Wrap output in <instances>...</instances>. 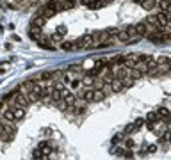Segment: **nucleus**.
Here are the masks:
<instances>
[{
  "mask_svg": "<svg viewBox=\"0 0 171 160\" xmlns=\"http://www.w3.org/2000/svg\"><path fill=\"white\" fill-rule=\"evenodd\" d=\"M91 44H93V34H86L77 39L75 48H91Z\"/></svg>",
  "mask_w": 171,
  "mask_h": 160,
  "instance_id": "f257e3e1",
  "label": "nucleus"
},
{
  "mask_svg": "<svg viewBox=\"0 0 171 160\" xmlns=\"http://www.w3.org/2000/svg\"><path fill=\"white\" fill-rule=\"evenodd\" d=\"M11 110H13V114H14V121H21L23 117H25V108L23 107H20V105H13L11 103Z\"/></svg>",
  "mask_w": 171,
  "mask_h": 160,
  "instance_id": "f03ea898",
  "label": "nucleus"
},
{
  "mask_svg": "<svg viewBox=\"0 0 171 160\" xmlns=\"http://www.w3.org/2000/svg\"><path fill=\"white\" fill-rule=\"evenodd\" d=\"M137 57H139V53H130V55H125V61H123V66H127V68H136V64H137Z\"/></svg>",
  "mask_w": 171,
  "mask_h": 160,
  "instance_id": "7ed1b4c3",
  "label": "nucleus"
},
{
  "mask_svg": "<svg viewBox=\"0 0 171 160\" xmlns=\"http://www.w3.org/2000/svg\"><path fill=\"white\" fill-rule=\"evenodd\" d=\"M155 18H157V23H159V27H162V29L169 25V18H168V12H164V11L157 12V14H155Z\"/></svg>",
  "mask_w": 171,
  "mask_h": 160,
  "instance_id": "20e7f679",
  "label": "nucleus"
},
{
  "mask_svg": "<svg viewBox=\"0 0 171 160\" xmlns=\"http://www.w3.org/2000/svg\"><path fill=\"white\" fill-rule=\"evenodd\" d=\"M109 85H111L112 93H121V91L125 89V87H123V82H121V78H116V76H114L111 82H109Z\"/></svg>",
  "mask_w": 171,
  "mask_h": 160,
  "instance_id": "39448f33",
  "label": "nucleus"
},
{
  "mask_svg": "<svg viewBox=\"0 0 171 160\" xmlns=\"http://www.w3.org/2000/svg\"><path fill=\"white\" fill-rule=\"evenodd\" d=\"M114 76H116V78H127V76H130V68H127V66H123V64H121L120 68L116 69Z\"/></svg>",
  "mask_w": 171,
  "mask_h": 160,
  "instance_id": "423d86ee",
  "label": "nucleus"
},
{
  "mask_svg": "<svg viewBox=\"0 0 171 160\" xmlns=\"http://www.w3.org/2000/svg\"><path fill=\"white\" fill-rule=\"evenodd\" d=\"M77 98L82 101H93V89H82Z\"/></svg>",
  "mask_w": 171,
  "mask_h": 160,
  "instance_id": "0eeeda50",
  "label": "nucleus"
},
{
  "mask_svg": "<svg viewBox=\"0 0 171 160\" xmlns=\"http://www.w3.org/2000/svg\"><path fill=\"white\" fill-rule=\"evenodd\" d=\"M107 98V93L103 89H93V101H103Z\"/></svg>",
  "mask_w": 171,
  "mask_h": 160,
  "instance_id": "6e6552de",
  "label": "nucleus"
},
{
  "mask_svg": "<svg viewBox=\"0 0 171 160\" xmlns=\"http://www.w3.org/2000/svg\"><path fill=\"white\" fill-rule=\"evenodd\" d=\"M134 29H136V34H137V36L144 37V34L148 32V25H146L144 21H141V23H136V25H134Z\"/></svg>",
  "mask_w": 171,
  "mask_h": 160,
  "instance_id": "1a4fd4ad",
  "label": "nucleus"
},
{
  "mask_svg": "<svg viewBox=\"0 0 171 160\" xmlns=\"http://www.w3.org/2000/svg\"><path fill=\"white\" fill-rule=\"evenodd\" d=\"M116 39H118L120 43H127V44H128L130 36H128V32H127V30H118V32H116Z\"/></svg>",
  "mask_w": 171,
  "mask_h": 160,
  "instance_id": "9d476101",
  "label": "nucleus"
},
{
  "mask_svg": "<svg viewBox=\"0 0 171 160\" xmlns=\"http://www.w3.org/2000/svg\"><path fill=\"white\" fill-rule=\"evenodd\" d=\"M155 64L161 66V68H166V66H169V64H171V59L168 57V55H161V57L155 59Z\"/></svg>",
  "mask_w": 171,
  "mask_h": 160,
  "instance_id": "9b49d317",
  "label": "nucleus"
},
{
  "mask_svg": "<svg viewBox=\"0 0 171 160\" xmlns=\"http://www.w3.org/2000/svg\"><path fill=\"white\" fill-rule=\"evenodd\" d=\"M144 23H146L148 27H153V30H155V29H159V23H157L155 14H148V16L144 18Z\"/></svg>",
  "mask_w": 171,
  "mask_h": 160,
  "instance_id": "f8f14e48",
  "label": "nucleus"
},
{
  "mask_svg": "<svg viewBox=\"0 0 171 160\" xmlns=\"http://www.w3.org/2000/svg\"><path fill=\"white\" fill-rule=\"evenodd\" d=\"M144 121H146V123H153V125H155L157 121H161V116H159L155 110H151V112H148V114H146Z\"/></svg>",
  "mask_w": 171,
  "mask_h": 160,
  "instance_id": "ddd939ff",
  "label": "nucleus"
},
{
  "mask_svg": "<svg viewBox=\"0 0 171 160\" xmlns=\"http://www.w3.org/2000/svg\"><path fill=\"white\" fill-rule=\"evenodd\" d=\"M141 5L144 11H153L157 7V0H141Z\"/></svg>",
  "mask_w": 171,
  "mask_h": 160,
  "instance_id": "4468645a",
  "label": "nucleus"
},
{
  "mask_svg": "<svg viewBox=\"0 0 171 160\" xmlns=\"http://www.w3.org/2000/svg\"><path fill=\"white\" fill-rule=\"evenodd\" d=\"M157 5H159V9L161 11L169 12L171 11V0H157Z\"/></svg>",
  "mask_w": 171,
  "mask_h": 160,
  "instance_id": "2eb2a0df",
  "label": "nucleus"
},
{
  "mask_svg": "<svg viewBox=\"0 0 171 160\" xmlns=\"http://www.w3.org/2000/svg\"><path fill=\"white\" fill-rule=\"evenodd\" d=\"M2 117L7 121V123H14V114H13V110H11V107H7L6 110H2Z\"/></svg>",
  "mask_w": 171,
  "mask_h": 160,
  "instance_id": "dca6fc26",
  "label": "nucleus"
},
{
  "mask_svg": "<svg viewBox=\"0 0 171 160\" xmlns=\"http://www.w3.org/2000/svg\"><path fill=\"white\" fill-rule=\"evenodd\" d=\"M143 76H144V71H143V69H139V68H132L130 69V78H134V80H141Z\"/></svg>",
  "mask_w": 171,
  "mask_h": 160,
  "instance_id": "f3484780",
  "label": "nucleus"
},
{
  "mask_svg": "<svg viewBox=\"0 0 171 160\" xmlns=\"http://www.w3.org/2000/svg\"><path fill=\"white\" fill-rule=\"evenodd\" d=\"M29 36L32 39H39L41 37V27H36V25H32L29 30Z\"/></svg>",
  "mask_w": 171,
  "mask_h": 160,
  "instance_id": "a211bd4d",
  "label": "nucleus"
},
{
  "mask_svg": "<svg viewBox=\"0 0 171 160\" xmlns=\"http://www.w3.org/2000/svg\"><path fill=\"white\" fill-rule=\"evenodd\" d=\"M45 23H46V18L41 16V14L38 16V18H34V21H32V25H36V27H43Z\"/></svg>",
  "mask_w": 171,
  "mask_h": 160,
  "instance_id": "6ab92c4d",
  "label": "nucleus"
},
{
  "mask_svg": "<svg viewBox=\"0 0 171 160\" xmlns=\"http://www.w3.org/2000/svg\"><path fill=\"white\" fill-rule=\"evenodd\" d=\"M80 82H84V85H86V87H91V85H93V82H95V76H91V75L86 73V76L82 78Z\"/></svg>",
  "mask_w": 171,
  "mask_h": 160,
  "instance_id": "aec40b11",
  "label": "nucleus"
},
{
  "mask_svg": "<svg viewBox=\"0 0 171 160\" xmlns=\"http://www.w3.org/2000/svg\"><path fill=\"white\" fill-rule=\"evenodd\" d=\"M155 112H157V114L161 116V119H162V117H166V116H169V114H171V112H169V108H166V107H159V108L155 110Z\"/></svg>",
  "mask_w": 171,
  "mask_h": 160,
  "instance_id": "412c9836",
  "label": "nucleus"
},
{
  "mask_svg": "<svg viewBox=\"0 0 171 160\" xmlns=\"http://www.w3.org/2000/svg\"><path fill=\"white\" fill-rule=\"evenodd\" d=\"M121 82H123V87H132V85L136 84V80H134V78H130V76L121 78Z\"/></svg>",
  "mask_w": 171,
  "mask_h": 160,
  "instance_id": "4be33fe9",
  "label": "nucleus"
},
{
  "mask_svg": "<svg viewBox=\"0 0 171 160\" xmlns=\"http://www.w3.org/2000/svg\"><path fill=\"white\" fill-rule=\"evenodd\" d=\"M61 46H62V50H64V52H70V50L75 48V44H73V43H68V41H64Z\"/></svg>",
  "mask_w": 171,
  "mask_h": 160,
  "instance_id": "5701e85b",
  "label": "nucleus"
},
{
  "mask_svg": "<svg viewBox=\"0 0 171 160\" xmlns=\"http://www.w3.org/2000/svg\"><path fill=\"white\" fill-rule=\"evenodd\" d=\"M48 39H50L52 43H61V39H62V36H61V34H57V32H54V34H52V36L48 37Z\"/></svg>",
  "mask_w": 171,
  "mask_h": 160,
  "instance_id": "b1692460",
  "label": "nucleus"
},
{
  "mask_svg": "<svg viewBox=\"0 0 171 160\" xmlns=\"http://www.w3.org/2000/svg\"><path fill=\"white\" fill-rule=\"evenodd\" d=\"M143 125H146L144 117H141V119H137V121L134 123V130H139V128H143Z\"/></svg>",
  "mask_w": 171,
  "mask_h": 160,
  "instance_id": "393cba45",
  "label": "nucleus"
},
{
  "mask_svg": "<svg viewBox=\"0 0 171 160\" xmlns=\"http://www.w3.org/2000/svg\"><path fill=\"white\" fill-rule=\"evenodd\" d=\"M134 132H136V130H134V123H132V125H127L125 130H123V133H125V135H130V133H134Z\"/></svg>",
  "mask_w": 171,
  "mask_h": 160,
  "instance_id": "a878e982",
  "label": "nucleus"
},
{
  "mask_svg": "<svg viewBox=\"0 0 171 160\" xmlns=\"http://www.w3.org/2000/svg\"><path fill=\"white\" fill-rule=\"evenodd\" d=\"M32 158H45V155L41 153V149L38 148V149H34L32 151Z\"/></svg>",
  "mask_w": 171,
  "mask_h": 160,
  "instance_id": "bb28decb",
  "label": "nucleus"
},
{
  "mask_svg": "<svg viewBox=\"0 0 171 160\" xmlns=\"http://www.w3.org/2000/svg\"><path fill=\"white\" fill-rule=\"evenodd\" d=\"M71 78H73V76L70 75V71L62 73V82H64V84H70V82H71Z\"/></svg>",
  "mask_w": 171,
  "mask_h": 160,
  "instance_id": "cd10ccee",
  "label": "nucleus"
},
{
  "mask_svg": "<svg viewBox=\"0 0 171 160\" xmlns=\"http://www.w3.org/2000/svg\"><path fill=\"white\" fill-rule=\"evenodd\" d=\"M123 137H125V133H118V135H114V137H112V144H118V142H121V140H123Z\"/></svg>",
  "mask_w": 171,
  "mask_h": 160,
  "instance_id": "c85d7f7f",
  "label": "nucleus"
},
{
  "mask_svg": "<svg viewBox=\"0 0 171 160\" xmlns=\"http://www.w3.org/2000/svg\"><path fill=\"white\" fill-rule=\"evenodd\" d=\"M70 85L73 87V89H79V87H80V80H79V78H71Z\"/></svg>",
  "mask_w": 171,
  "mask_h": 160,
  "instance_id": "c756f323",
  "label": "nucleus"
},
{
  "mask_svg": "<svg viewBox=\"0 0 171 160\" xmlns=\"http://www.w3.org/2000/svg\"><path fill=\"white\" fill-rule=\"evenodd\" d=\"M125 30L128 32V36H130V37H134V36H137V34H136V29H134V25H128V27H127Z\"/></svg>",
  "mask_w": 171,
  "mask_h": 160,
  "instance_id": "7c9ffc66",
  "label": "nucleus"
},
{
  "mask_svg": "<svg viewBox=\"0 0 171 160\" xmlns=\"http://www.w3.org/2000/svg\"><path fill=\"white\" fill-rule=\"evenodd\" d=\"M66 32H68V29H66V25H59V27H57V34H61V36H64Z\"/></svg>",
  "mask_w": 171,
  "mask_h": 160,
  "instance_id": "2f4dec72",
  "label": "nucleus"
},
{
  "mask_svg": "<svg viewBox=\"0 0 171 160\" xmlns=\"http://www.w3.org/2000/svg\"><path fill=\"white\" fill-rule=\"evenodd\" d=\"M54 89L62 91V89H64V82H55V80H54Z\"/></svg>",
  "mask_w": 171,
  "mask_h": 160,
  "instance_id": "473e14b6",
  "label": "nucleus"
},
{
  "mask_svg": "<svg viewBox=\"0 0 171 160\" xmlns=\"http://www.w3.org/2000/svg\"><path fill=\"white\" fill-rule=\"evenodd\" d=\"M125 146H127V149H132L134 148V140H132V139H125Z\"/></svg>",
  "mask_w": 171,
  "mask_h": 160,
  "instance_id": "72a5a7b5",
  "label": "nucleus"
},
{
  "mask_svg": "<svg viewBox=\"0 0 171 160\" xmlns=\"http://www.w3.org/2000/svg\"><path fill=\"white\" fill-rule=\"evenodd\" d=\"M150 153H157V146H155V144L148 146V149H146V155H150Z\"/></svg>",
  "mask_w": 171,
  "mask_h": 160,
  "instance_id": "f704fd0d",
  "label": "nucleus"
},
{
  "mask_svg": "<svg viewBox=\"0 0 171 160\" xmlns=\"http://www.w3.org/2000/svg\"><path fill=\"white\" fill-rule=\"evenodd\" d=\"M114 155H116V157H123V155H125V149H123V148H118L116 151H114Z\"/></svg>",
  "mask_w": 171,
  "mask_h": 160,
  "instance_id": "c9c22d12",
  "label": "nucleus"
},
{
  "mask_svg": "<svg viewBox=\"0 0 171 160\" xmlns=\"http://www.w3.org/2000/svg\"><path fill=\"white\" fill-rule=\"evenodd\" d=\"M134 157V153H132L130 149H125V155H123V158H132Z\"/></svg>",
  "mask_w": 171,
  "mask_h": 160,
  "instance_id": "e433bc0d",
  "label": "nucleus"
},
{
  "mask_svg": "<svg viewBox=\"0 0 171 160\" xmlns=\"http://www.w3.org/2000/svg\"><path fill=\"white\" fill-rule=\"evenodd\" d=\"M6 69H7V64H6V62H4V64H0V73H4Z\"/></svg>",
  "mask_w": 171,
  "mask_h": 160,
  "instance_id": "4c0bfd02",
  "label": "nucleus"
},
{
  "mask_svg": "<svg viewBox=\"0 0 171 160\" xmlns=\"http://www.w3.org/2000/svg\"><path fill=\"white\" fill-rule=\"evenodd\" d=\"M11 39H13V41H16V43H20V41H21V37H20V36H16V34H14V36H13Z\"/></svg>",
  "mask_w": 171,
  "mask_h": 160,
  "instance_id": "58836bf2",
  "label": "nucleus"
},
{
  "mask_svg": "<svg viewBox=\"0 0 171 160\" xmlns=\"http://www.w3.org/2000/svg\"><path fill=\"white\" fill-rule=\"evenodd\" d=\"M2 108H4V100H2V101H0V110H2Z\"/></svg>",
  "mask_w": 171,
  "mask_h": 160,
  "instance_id": "ea45409f",
  "label": "nucleus"
},
{
  "mask_svg": "<svg viewBox=\"0 0 171 160\" xmlns=\"http://www.w3.org/2000/svg\"><path fill=\"white\" fill-rule=\"evenodd\" d=\"M13 2H16V4H21V2H25V0H13Z\"/></svg>",
  "mask_w": 171,
  "mask_h": 160,
  "instance_id": "a19ab883",
  "label": "nucleus"
},
{
  "mask_svg": "<svg viewBox=\"0 0 171 160\" xmlns=\"http://www.w3.org/2000/svg\"><path fill=\"white\" fill-rule=\"evenodd\" d=\"M132 2H136V4H141V0H132Z\"/></svg>",
  "mask_w": 171,
  "mask_h": 160,
  "instance_id": "79ce46f5",
  "label": "nucleus"
},
{
  "mask_svg": "<svg viewBox=\"0 0 171 160\" xmlns=\"http://www.w3.org/2000/svg\"><path fill=\"white\" fill-rule=\"evenodd\" d=\"M168 27H169V30H171V23H169V25H168Z\"/></svg>",
  "mask_w": 171,
  "mask_h": 160,
  "instance_id": "37998d69",
  "label": "nucleus"
},
{
  "mask_svg": "<svg viewBox=\"0 0 171 160\" xmlns=\"http://www.w3.org/2000/svg\"><path fill=\"white\" fill-rule=\"evenodd\" d=\"M169 73H171V64H169Z\"/></svg>",
  "mask_w": 171,
  "mask_h": 160,
  "instance_id": "c03bdc74",
  "label": "nucleus"
},
{
  "mask_svg": "<svg viewBox=\"0 0 171 160\" xmlns=\"http://www.w3.org/2000/svg\"><path fill=\"white\" fill-rule=\"evenodd\" d=\"M71 2H75V0H71Z\"/></svg>",
  "mask_w": 171,
  "mask_h": 160,
  "instance_id": "a18cd8bd",
  "label": "nucleus"
}]
</instances>
